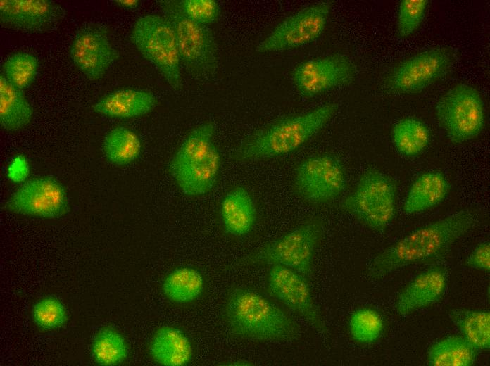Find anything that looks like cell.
Segmentation results:
<instances>
[{
  "mask_svg": "<svg viewBox=\"0 0 490 366\" xmlns=\"http://www.w3.org/2000/svg\"><path fill=\"white\" fill-rule=\"evenodd\" d=\"M33 108L23 92L0 76V124L8 132H15L30 124Z\"/></svg>",
  "mask_w": 490,
  "mask_h": 366,
  "instance_id": "23",
  "label": "cell"
},
{
  "mask_svg": "<svg viewBox=\"0 0 490 366\" xmlns=\"http://www.w3.org/2000/svg\"><path fill=\"white\" fill-rule=\"evenodd\" d=\"M478 351L461 335L446 336L432 344L427 354L431 366H471Z\"/></svg>",
  "mask_w": 490,
  "mask_h": 366,
  "instance_id": "24",
  "label": "cell"
},
{
  "mask_svg": "<svg viewBox=\"0 0 490 366\" xmlns=\"http://www.w3.org/2000/svg\"><path fill=\"white\" fill-rule=\"evenodd\" d=\"M103 151L112 164L123 166L134 162L142 151V142L138 134L125 126H117L106 135Z\"/></svg>",
  "mask_w": 490,
  "mask_h": 366,
  "instance_id": "27",
  "label": "cell"
},
{
  "mask_svg": "<svg viewBox=\"0 0 490 366\" xmlns=\"http://www.w3.org/2000/svg\"><path fill=\"white\" fill-rule=\"evenodd\" d=\"M397 186L387 175L373 168L359 177L341 208L370 229L382 232L392 222L396 211Z\"/></svg>",
  "mask_w": 490,
  "mask_h": 366,
  "instance_id": "6",
  "label": "cell"
},
{
  "mask_svg": "<svg viewBox=\"0 0 490 366\" xmlns=\"http://www.w3.org/2000/svg\"><path fill=\"white\" fill-rule=\"evenodd\" d=\"M201 273L189 267L170 272L164 279L161 289L167 298L175 303H187L196 299L203 289Z\"/></svg>",
  "mask_w": 490,
  "mask_h": 366,
  "instance_id": "28",
  "label": "cell"
},
{
  "mask_svg": "<svg viewBox=\"0 0 490 366\" xmlns=\"http://www.w3.org/2000/svg\"><path fill=\"white\" fill-rule=\"evenodd\" d=\"M69 55L75 66L91 80L102 78L119 58L107 32L96 26L78 30L71 42Z\"/></svg>",
  "mask_w": 490,
  "mask_h": 366,
  "instance_id": "15",
  "label": "cell"
},
{
  "mask_svg": "<svg viewBox=\"0 0 490 366\" xmlns=\"http://www.w3.org/2000/svg\"><path fill=\"white\" fill-rule=\"evenodd\" d=\"M323 232L322 219L318 216L311 217L278 239L237 260L232 267L279 265L308 279L313 274V258Z\"/></svg>",
  "mask_w": 490,
  "mask_h": 366,
  "instance_id": "4",
  "label": "cell"
},
{
  "mask_svg": "<svg viewBox=\"0 0 490 366\" xmlns=\"http://www.w3.org/2000/svg\"><path fill=\"white\" fill-rule=\"evenodd\" d=\"M337 108V103L328 102L305 113L277 119L243 140L232 158L243 163L292 153L322 130Z\"/></svg>",
  "mask_w": 490,
  "mask_h": 366,
  "instance_id": "2",
  "label": "cell"
},
{
  "mask_svg": "<svg viewBox=\"0 0 490 366\" xmlns=\"http://www.w3.org/2000/svg\"><path fill=\"white\" fill-rule=\"evenodd\" d=\"M128 352L123 336L111 327L99 329L91 345L92 358L102 366H113L123 362L128 356Z\"/></svg>",
  "mask_w": 490,
  "mask_h": 366,
  "instance_id": "30",
  "label": "cell"
},
{
  "mask_svg": "<svg viewBox=\"0 0 490 366\" xmlns=\"http://www.w3.org/2000/svg\"><path fill=\"white\" fill-rule=\"evenodd\" d=\"M157 105V99L151 92L123 88L101 97L93 106L98 114L113 118L128 119L145 115Z\"/></svg>",
  "mask_w": 490,
  "mask_h": 366,
  "instance_id": "19",
  "label": "cell"
},
{
  "mask_svg": "<svg viewBox=\"0 0 490 366\" xmlns=\"http://www.w3.org/2000/svg\"><path fill=\"white\" fill-rule=\"evenodd\" d=\"M61 8L49 0H1L0 20L6 26L26 32L47 30L57 23Z\"/></svg>",
  "mask_w": 490,
  "mask_h": 366,
  "instance_id": "16",
  "label": "cell"
},
{
  "mask_svg": "<svg viewBox=\"0 0 490 366\" xmlns=\"http://www.w3.org/2000/svg\"><path fill=\"white\" fill-rule=\"evenodd\" d=\"M158 5L172 25L178 46L181 64L197 78L215 75L219 64L218 46L208 25L194 22L180 10L177 0H160Z\"/></svg>",
  "mask_w": 490,
  "mask_h": 366,
  "instance_id": "5",
  "label": "cell"
},
{
  "mask_svg": "<svg viewBox=\"0 0 490 366\" xmlns=\"http://www.w3.org/2000/svg\"><path fill=\"white\" fill-rule=\"evenodd\" d=\"M39 70L35 56L18 52L8 56L2 65L4 78L15 87L23 91L34 82Z\"/></svg>",
  "mask_w": 490,
  "mask_h": 366,
  "instance_id": "31",
  "label": "cell"
},
{
  "mask_svg": "<svg viewBox=\"0 0 490 366\" xmlns=\"http://www.w3.org/2000/svg\"><path fill=\"white\" fill-rule=\"evenodd\" d=\"M153 360L163 366H184L191 360V341L180 329L171 326L159 328L149 344Z\"/></svg>",
  "mask_w": 490,
  "mask_h": 366,
  "instance_id": "22",
  "label": "cell"
},
{
  "mask_svg": "<svg viewBox=\"0 0 490 366\" xmlns=\"http://www.w3.org/2000/svg\"><path fill=\"white\" fill-rule=\"evenodd\" d=\"M452 322L475 349L490 348V313L486 310L453 309L449 312Z\"/></svg>",
  "mask_w": 490,
  "mask_h": 366,
  "instance_id": "26",
  "label": "cell"
},
{
  "mask_svg": "<svg viewBox=\"0 0 490 366\" xmlns=\"http://www.w3.org/2000/svg\"><path fill=\"white\" fill-rule=\"evenodd\" d=\"M215 127L211 121H206L194 127L171 158L168 165L170 173L205 157L215 144Z\"/></svg>",
  "mask_w": 490,
  "mask_h": 366,
  "instance_id": "25",
  "label": "cell"
},
{
  "mask_svg": "<svg viewBox=\"0 0 490 366\" xmlns=\"http://www.w3.org/2000/svg\"><path fill=\"white\" fill-rule=\"evenodd\" d=\"M220 215L227 234L241 236L249 233L257 217L250 193L243 187H236L229 191L221 201Z\"/></svg>",
  "mask_w": 490,
  "mask_h": 366,
  "instance_id": "21",
  "label": "cell"
},
{
  "mask_svg": "<svg viewBox=\"0 0 490 366\" xmlns=\"http://www.w3.org/2000/svg\"><path fill=\"white\" fill-rule=\"evenodd\" d=\"M130 39L172 89H182V64L178 46L173 27L165 16L147 14L140 17L133 25Z\"/></svg>",
  "mask_w": 490,
  "mask_h": 366,
  "instance_id": "7",
  "label": "cell"
},
{
  "mask_svg": "<svg viewBox=\"0 0 490 366\" xmlns=\"http://www.w3.org/2000/svg\"><path fill=\"white\" fill-rule=\"evenodd\" d=\"M455 61V53L448 47L424 50L395 66L386 78V87L398 94L420 92L446 75Z\"/></svg>",
  "mask_w": 490,
  "mask_h": 366,
  "instance_id": "10",
  "label": "cell"
},
{
  "mask_svg": "<svg viewBox=\"0 0 490 366\" xmlns=\"http://www.w3.org/2000/svg\"><path fill=\"white\" fill-rule=\"evenodd\" d=\"M356 74L351 58L334 53L299 63L291 72V82L301 96L310 99L350 84Z\"/></svg>",
  "mask_w": 490,
  "mask_h": 366,
  "instance_id": "12",
  "label": "cell"
},
{
  "mask_svg": "<svg viewBox=\"0 0 490 366\" xmlns=\"http://www.w3.org/2000/svg\"><path fill=\"white\" fill-rule=\"evenodd\" d=\"M429 4L427 0H402L397 17L398 34L401 38L411 36L420 26Z\"/></svg>",
  "mask_w": 490,
  "mask_h": 366,
  "instance_id": "34",
  "label": "cell"
},
{
  "mask_svg": "<svg viewBox=\"0 0 490 366\" xmlns=\"http://www.w3.org/2000/svg\"><path fill=\"white\" fill-rule=\"evenodd\" d=\"M469 267L489 272L490 270V243L485 241L479 244L465 259Z\"/></svg>",
  "mask_w": 490,
  "mask_h": 366,
  "instance_id": "36",
  "label": "cell"
},
{
  "mask_svg": "<svg viewBox=\"0 0 490 366\" xmlns=\"http://www.w3.org/2000/svg\"><path fill=\"white\" fill-rule=\"evenodd\" d=\"M482 215L475 208H465L413 231L377 254L368 274L379 279L401 268L436 261L452 246L477 227Z\"/></svg>",
  "mask_w": 490,
  "mask_h": 366,
  "instance_id": "1",
  "label": "cell"
},
{
  "mask_svg": "<svg viewBox=\"0 0 490 366\" xmlns=\"http://www.w3.org/2000/svg\"><path fill=\"white\" fill-rule=\"evenodd\" d=\"M269 292L283 305L304 318L321 334L327 328L316 306L308 279L289 267L275 265L269 270Z\"/></svg>",
  "mask_w": 490,
  "mask_h": 366,
  "instance_id": "14",
  "label": "cell"
},
{
  "mask_svg": "<svg viewBox=\"0 0 490 366\" xmlns=\"http://www.w3.org/2000/svg\"><path fill=\"white\" fill-rule=\"evenodd\" d=\"M447 286L446 268L432 266L415 277L398 293L395 303L397 313L407 316L439 301Z\"/></svg>",
  "mask_w": 490,
  "mask_h": 366,
  "instance_id": "17",
  "label": "cell"
},
{
  "mask_svg": "<svg viewBox=\"0 0 490 366\" xmlns=\"http://www.w3.org/2000/svg\"><path fill=\"white\" fill-rule=\"evenodd\" d=\"M450 189V182L444 172L437 170L423 172L410 187L403 210L411 215L430 209L440 204Z\"/></svg>",
  "mask_w": 490,
  "mask_h": 366,
  "instance_id": "20",
  "label": "cell"
},
{
  "mask_svg": "<svg viewBox=\"0 0 490 366\" xmlns=\"http://www.w3.org/2000/svg\"><path fill=\"white\" fill-rule=\"evenodd\" d=\"M384 329V322L379 313L370 308H360L352 313L348 321V329L353 339L362 344L377 341Z\"/></svg>",
  "mask_w": 490,
  "mask_h": 366,
  "instance_id": "32",
  "label": "cell"
},
{
  "mask_svg": "<svg viewBox=\"0 0 490 366\" xmlns=\"http://www.w3.org/2000/svg\"><path fill=\"white\" fill-rule=\"evenodd\" d=\"M436 118L447 137L461 144L478 137L485 125L484 101L479 92L467 84L448 89L438 101Z\"/></svg>",
  "mask_w": 490,
  "mask_h": 366,
  "instance_id": "8",
  "label": "cell"
},
{
  "mask_svg": "<svg viewBox=\"0 0 490 366\" xmlns=\"http://www.w3.org/2000/svg\"><path fill=\"white\" fill-rule=\"evenodd\" d=\"M182 12L198 23L209 25L216 22L221 8L215 0H177Z\"/></svg>",
  "mask_w": 490,
  "mask_h": 366,
  "instance_id": "35",
  "label": "cell"
},
{
  "mask_svg": "<svg viewBox=\"0 0 490 366\" xmlns=\"http://www.w3.org/2000/svg\"><path fill=\"white\" fill-rule=\"evenodd\" d=\"M391 134L396 150L407 157L420 154L427 147L430 137L427 126L415 118L400 120L393 127Z\"/></svg>",
  "mask_w": 490,
  "mask_h": 366,
  "instance_id": "29",
  "label": "cell"
},
{
  "mask_svg": "<svg viewBox=\"0 0 490 366\" xmlns=\"http://www.w3.org/2000/svg\"><path fill=\"white\" fill-rule=\"evenodd\" d=\"M221 168V154L214 144L203 158L185 165L171 176L181 192L190 197L209 193L215 185Z\"/></svg>",
  "mask_w": 490,
  "mask_h": 366,
  "instance_id": "18",
  "label": "cell"
},
{
  "mask_svg": "<svg viewBox=\"0 0 490 366\" xmlns=\"http://www.w3.org/2000/svg\"><path fill=\"white\" fill-rule=\"evenodd\" d=\"M334 2L320 1L282 21L256 47L260 53L296 49L317 40L323 33Z\"/></svg>",
  "mask_w": 490,
  "mask_h": 366,
  "instance_id": "11",
  "label": "cell"
},
{
  "mask_svg": "<svg viewBox=\"0 0 490 366\" xmlns=\"http://www.w3.org/2000/svg\"><path fill=\"white\" fill-rule=\"evenodd\" d=\"M224 318L232 334L242 339L287 341L298 339L301 334L298 323L285 311L246 287H236L230 291Z\"/></svg>",
  "mask_w": 490,
  "mask_h": 366,
  "instance_id": "3",
  "label": "cell"
},
{
  "mask_svg": "<svg viewBox=\"0 0 490 366\" xmlns=\"http://www.w3.org/2000/svg\"><path fill=\"white\" fill-rule=\"evenodd\" d=\"M342 161L328 153L315 154L297 165L293 180L294 193L313 204H325L337 199L346 187Z\"/></svg>",
  "mask_w": 490,
  "mask_h": 366,
  "instance_id": "9",
  "label": "cell"
},
{
  "mask_svg": "<svg viewBox=\"0 0 490 366\" xmlns=\"http://www.w3.org/2000/svg\"><path fill=\"white\" fill-rule=\"evenodd\" d=\"M13 213L46 219L66 214L69 202L64 187L51 177H39L21 184L5 203Z\"/></svg>",
  "mask_w": 490,
  "mask_h": 366,
  "instance_id": "13",
  "label": "cell"
},
{
  "mask_svg": "<svg viewBox=\"0 0 490 366\" xmlns=\"http://www.w3.org/2000/svg\"><path fill=\"white\" fill-rule=\"evenodd\" d=\"M30 173V166L27 159L18 156L10 163L7 168L8 178L15 183H24Z\"/></svg>",
  "mask_w": 490,
  "mask_h": 366,
  "instance_id": "37",
  "label": "cell"
},
{
  "mask_svg": "<svg viewBox=\"0 0 490 366\" xmlns=\"http://www.w3.org/2000/svg\"><path fill=\"white\" fill-rule=\"evenodd\" d=\"M32 317L34 324L44 330L62 327L67 322L68 312L64 304L57 298L46 296L32 306Z\"/></svg>",
  "mask_w": 490,
  "mask_h": 366,
  "instance_id": "33",
  "label": "cell"
},
{
  "mask_svg": "<svg viewBox=\"0 0 490 366\" xmlns=\"http://www.w3.org/2000/svg\"><path fill=\"white\" fill-rule=\"evenodd\" d=\"M115 4L125 8H135L139 4L138 0H116Z\"/></svg>",
  "mask_w": 490,
  "mask_h": 366,
  "instance_id": "38",
  "label": "cell"
}]
</instances>
